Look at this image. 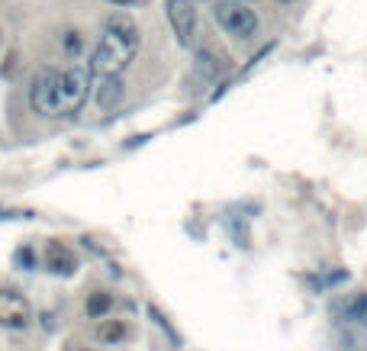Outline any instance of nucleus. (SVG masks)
Wrapping results in <instances>:
<instances>
[{
  "instance_id": "obj_1",
  "label": "nucleus",
  "mask_w": 367,
  "mask_h": 351,
  "mask_svg": "<svg viewBox=\"0 0 367 351\" xmlns=\"http://www.w3.org/2000/svg\"><path fill=\"white\" fill-rule=\"evenodd\" d=\"M139 52V26L129 13H110L103 23V36H100L97 49L91 55V75L107 77L120 75Z\"/></svg>"
},
{
  "instance_id": "obj_2",
  "label": "nucleus",
  "mask_w": 367,
  "mask_h": 351,
  "mask_svg": "<svg viewBox=\"0 0 367 351\" xmlns=\"http://www.w3.org/2000/svg\"><path fill=\"white\" fill-rule=\"evenodd\" d=\"M91 77H94L91 68H81V65L58 68V87H55V100H58V120L81 113V107L87 103V94H91Z\"/></svg>"
},
{
  "instance_id": "obj_3",
  "label": "nucleus",
  "mask_w": 367,
  "mask_h": 351,
  "mask_svg": "<svg viewBox=\"0 0 367 351\" xmlns=\"http://www.w3.org/2000/svg\"><path fill=\"white\" fill-rule=\"evenodd\" d=\"M213 20L238 42H252L261 30V20L245 0H216L213 4Z\"/></svg>"
},
{
  "instance_id": "obj_4",
  "label": "nucleus",
  "mask_w": 367,
  "mask_h": 351,
  "mask_svg": "<svg viewBox=\"0 0 367 351\" xmlns=\"http://www.w3.org/2000/svg\"><path fill=\"white\" fill-rule=\"evenodd\" d=\"M55 87H58V68H39L36 77L30 81V107L39 116L58 120V100H55Z\"/></svg>"
},
{
  "instance_id": "obj_5",
  "label": "nucleus",
  "mask_w": 367,
  "mask_h": 351,
  "mask_svg": "<svg viewBox=\"0 0 367 351\" xmlns=\"http://www.w3.org/2000/svg\"><path fill=\"white\" fill-rule=\"evenodd\" d=\"M32 322V303L26 293L10 291V287H0V328H10V332H20Z\"/></svg>"
},
{
  "instance_id": "obj_6",
  "label": "nucleus",
  "mask_w": 367,
  "mask_h": 351,
  "mask_svg": "<svg viewBox=\"0 0 367 351\" xmlns=\"http://www.w3.org/2000/svg\"><path fill=\"white\" fill-rule=\"evenodd\" d=\"M165 10H168V23L174 30L177 42L184 49H191L193 36H197V7H193V0H165Z\"/></svg>"
},
{
  "instance_id": "obj_7",
  "label": "nucleus",
  "mask_w": 367,
  "mask_h": 351,
  "mask_svg": "<svg viewBox=\"0 0 367 351\" xmlns=\"http://www.w3.org/2000/svg\"><path fill=\"white\" fill-rule=\"evenodd\" d=\"M46 271L55 277H71L77 271L75 252H71L65 242H58V238H52V242L46 245Z\"/></svg>"
},
{
  "instance_id": "obj_8",
  "label": "nucleus",
  "mask_w": 367,
  "mask_h": 351,
  "mask_svg": "<svg viewBox=\"0 0 367 351\" xmlns=\"http://www.w3.org/2000/svg\"><path fill=\"white\" fill-rule=\"evenodd\" d=\"M122 94H126V84H122L120 75H107V77H97V87H94V100H97V110L110 113L122 103Z\"/></svg>"
},
{
  "instance_id": "obj_9",
  "label": "nucleus",
  "mask_w": 367,
  "mask_h": 351,
  "mask_svg": "<svg viewBox=\"0 0 367 351\" xmlns=\"http://www.w3.org/2000/svg\"><path fill=\"white\" fill-rule=\"evenodd\" d=\"M129 338V326L122 319H100V326H97V342H103V345H120V342H126Z\"/></svg>"
},
{
  "instance_id": "obj_10",
  "label": "nucleus",
  "mask_w": 367,
  "mask_h": 351,
  "mask_svg": "<svg viewBox=\"0 0 367 351\" xmlns=\"http://www.w3.org/2000/svg\"><path fill=\"white\" fill-rule=\"evenodd\" d=\"M338 313H342L345 322H367V291L352 293L348 300L338 303Z\"/></svg>"
},
{
  "instance_id": "obj_11",
  "label": "nucleus",
  "mask_w": 367,
  "mask_h": 351,
  "mask_svg": "<svg viewBox=\"0 0 367 351\" xmlns=\"http://www.w3.org/2000/svg\"><path fill=\"white\" fill-rule=\"evenodd\" d=\"M110 309H113V293L107 291H94L84 303V313L91 319H103V316H110Z\"/></svg>"
},
{
  "instance_id": "obj_12",
  "label": "nucleus",
  "mask_w": 367,
  "mask_h": 351,
  "mask_svg": "<svg viewBox=\"0 0 367 351\" xmlns=\"http://www.w3.org/2000/svg\"><path fill=\"white\" fill-rule=\"evenodd\" d=\"M197 71H200L203 77H210V81H213L216 75H222V61H219V55L207 52V49H200V52H197Z\"/></svg>"
},
{
  "instance_id": "obj_13",
  "label": "nucleus",
  "mask_w": 367,
  "mask_h": 351,
  "mask_svg": "<svg viewBox=\"0 0 367 351\" xmlns=\"http://www.w3.org/2000/svg\"><path fill=\"white\" fill-rule=\"evenodd\" d=\"M148 316H152V319L158 322V328H161V332H165V336L171 338V345H177V348H181V336H177V332H174V326H171V322L158 313V306H148Z\"/></svg>"
},
{
  "instance_id": "obj_14",
  "label": "nucleus",
  "mask_w": 367,
  "mask_h": 351,
  "mask_svg": "<svg viewBox=\"0 0 367 351\" xmlns=\"http://www.w3.org/2000/svg\"><path fill=\"white\" fill-rule=\"evenodd\" d=\"M65 52H68V55H75V58H77V55H81V32H68V36H65Z\"/></svg>"
},
{
  "instance_id": "obj_15",
  "label": "nucleus",
  "mask_w": 367,
  "mask_h": 351,
  "mask_svg": "<svg viewBox=\"0 0 367 351\" xmlns=\"http://www.w3.org/2000/svg\"><path fill=\"white\" fill-rule=\"evenodd\" d=\"M16 264L30 271V267L36 264V255H32V248H20V252H16Z\"/></svg>"
},
{
  "instance_id": "obj_16",
  "label": "nucleus",
  "mask_w": 367,
  "mask_h": 351,
  "mask_svg": "<svg viewBox=\"0 0 367 351\" xmlns=\"http://www.w3.org/2000/svg\"><path fill=\"white\" fill-rule=\"evenodd\" d=\"M113 7H139V4H146V0H107Z\"/></svg>"
},
{
  "instance_id": "obj_17",
  "label": "nucleus",
  "mask_w": 367,
  "mask_h": 351,
  "mask_svg": "<svg viewBox=\"0 0 367 351\" xmlns=\"http://www.w3.org/2000/svg\"><path fill=\"white\" fill-rule=\"evenodd\" d=\"M0 46H4V32H0Z\"/></svg>"
},
{
  "instance_id": "obj_18",
  "label": "nucleus",
  "mask_w": 367,
  "mask_h": 351,
  "mask_svg": "<svg viewBox=\"0 0 367 351\" xmlns=\"http://www.w3.org/2000/svg\"><path fill=\"white\" fill-rule=\"evenodd\" d=\"M281 4H293V0H281Z\"/></svg>"
},
{
  "instance_id": "obj_19",
  "label": "nucleus",
  "mask_w": 367,
  "mask_h": 351,
  "mask_svg": "<svg viewBox=\"0 0 367 351\" xmlns=\"http://www.w3.org/2000/svg\"><path fill=\"white\" fill-rule=\"evenodd\" d=\"M245 4H248V0H245Z\"/></svg>"
}]
</instances>
